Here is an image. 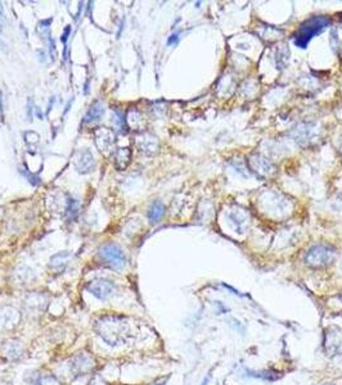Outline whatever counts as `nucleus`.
<instances>
[{"mask_svg":"<svg viewBox=\"0 0 342 385\" xmlns=\"http://www.w3.org/2000/svg\"><path fill=\"white\" fill-rule=\"evenodd\" d=\"M94 330L111 347L124 345L130 338V324L123 315L107 313L94 322Z\"/></svg>","mask_w":342,"mask_h":385,"instance_id":"nucleus-1","label":"nucleus"},{"mask_svg":"<svg viewBox=\"0 0 342 385\" xmlns=\"http://www.w3.org/2000/svg\"><path fill=\"white\" fill-rule=\"evenodd\" d=\"M328 26V20L324 17H314L306 21L305 24L301 25L298 32L295 35V43L297 47L306 48L310 39L320 34L325 27Z\"/></svg>","mask_w":342,"mask_h":385,"instance_id":"nucleus-2","label":"nucleus"},{"mask_svg":"<svg viewBox=\"0 0 342 385\" xmlns=\"http://www.w3.org/2000/svg\"><path fill=\"white\" fill-rule=\"evenodd\" d=\"M99 257L104 264L108 265L111 269L116 270V271H121L126 267L128 260L124 253L123 249L116 244H104L100 246L99 249Z\"/></svg>","mask_w":342,"mask_h":385,"instance_id":"nucleus-3","label":"nucleus"},{"mask_svg":"<svg viewBox=\"0 0 342 385\" xmlns=\"http://www.w3.org/2000/svg\"><path fill=\"white\" fill-rule=\"evenodd\" d=\"M68 367H70V372L72 373L75 377L85 376L90 373L95 367V361H94L93 356L86 352H80L76 353L68 362Z\"/></svg>","mask_w":342,"mask_h":385,"instance_id":"nucleus-4","label":"nucleus"},{"mask_svg":"<svg viewBox=\"0 0 342 385\" xmlns=\"http://www.w3.org/2000/svg\"><path fill=\"white\" fill-rule=\"evenodd\" d=\"M86 289L89 293H91L94 297L99 301H105V299L111 298L116 293L117 288L116 285L109 280L105 279H95V280L90 281L86 285Z\"/></svg>","mask_w":342,"mask_h":385,"instance_id":"nucleus-5","label":"nucleus"},{"mask_svg":"<svg viewBox=\"0 0 342 385\" xmlns=\"http://www.w3.org/2000/svg\"><path fill=\"white\" fill-rule=\"evenodd\" d=\"M332 257H333V250L330 248H327V246H315V248L310 249L309 253L306 254V258H305V261L311 267H320L329 264Z\"/></svg>","mask_w":342,"mask_h":385,"instance_id":"nucleus-6","label":"nucleus"},{"mask_svg":"<svg viewBox=\"0 0 342 385\" xmlns=\"http://www.w3.org/2000/svg\"><path fill=\"white\" fill-rule=\"evenodd\" d=\"M21 322V312L12 306H0V331L12 330Z\"/></svg>","mask_w":342,"mask_h":385,"instance_id":"nucleus-7","label":"nucleus"},{"mask_svg":"<svg viewBox=\"0 0 342 385\" xmlns=\"http://www.w3.org/2000/svg\"><path fill=\"white\" fill-rule=\"evenodd\" d=\"M94 142L100 153L109 154L115 144L113 131L107 127H99L94 131Z\"/></svg>","mask_w":342,"mask_h":385,"instance_id":"nucleus-8","label":"nucleus"},{"mask_svg":"<svg viewBox=\"0 0 342 385\" xmlns=\"http://www.w3.org/2000/svg\"><path fill=\"white\" fill-rule=\"evenodd\" d=\"M48 302L49 298L48 296L43 294V293H33V294H29L25 299V308H26L29 312L33 313H40L43 311H45V308L48 307Z\"/></svg>","mask_w":342,"mask_h":385,"instance_id":"nucleus-9","label":"nucleus"},{"mask_svg":"<svg viewBox=\"0 0 342 385\" xmlns=\"http://www.w3.org/2000/svg\"><path fill=\"white\" fill-rule=\"evenodd\" d=\"M75 167L80 174H88V172L93 171L95 167V160H94L91 152L88 149L80 151L75 158Z\"/></svg>","mask_w":342,"mask_h":385,"instance_id":"nucleus-10","label":"nucleus"},{"mask_svg":"<svg viewBox=\"0 0 342 385\" xmlns=\"http://www.w3.org/2000/svg\"><path fill=\"white\" fill-rule=\"evenodd\" d=\"M71 258H72V253L67 252V250H66V252L58 253V254L53 255V257L50 258L49 267L53 271L59 273V271H62V270L67 266Z\"/></svg>","mask_w":342,"mask_h":385,"instance_id":"nucleus-11","label":"nucleus"},{"mask_svg":"<svg viewBox=\"0 0 342 385\" xmlns=\"http://www.w3.org/2000/svg\"><path fill=\"white\" fill-rule=\"evenodd\" d=\"M132 160V151L129 148H119L115 153V166L119 171H123L128 167Z\"/></svg>","mask_w":342,"mask_h":385,"instance_id":"nucleus-12","label":"nucleus"},{"mask_svg":"<svg viewBox=\"0 0 342 385\" xmlns=\"http://www.w3.org/2000/svg\"><path fill=\"white\" fill-rule=\"evenodd\" d=\"M2 352L7 358L16 359L22 354V347H21V343L17 342V340H8V342L3 343Z\"/></svg>","mask_w":342,"mask_h":385,"instance_id":"nucleus-13","label":"nucleus"},{"mask_svg":"<svg viewBox=\"0 0 342 385\" xmlns=\"http://www.w3.org/2000/svg\"><path fill=\"white\" fill-rule=\"evenodd\" d=\"M103 114H104V105L102 101H95L90 107L89 112L86 113L84 122L85 123H94V122L99 121Z\"/></svg>","mask_w":342,"mask_h":385,"instance_id":"nucleus-14","label":"nucleus"},{"mask_svg":"<svg viewBox=\"0 0 342 385\" xmlns=\"http://www.w3.org/2000/svg\"><path fill=\"white\" fill-rule=\"evenodd\" d=\"M164 214H165V207L162 206L161 203L160 202L153 203L152 207H151V209H149V213H148L149 221H151L152 223L158 222V221L161 220Z\"/></svg>","mask_w":342,"mask_h":385,"instance_id":"nucleus-15","label":"nucleus"},{"mask_svg":"<svg viewBox=\"0 0 342 385\" xmlns=\"http://www.w3.org/2000/svg\"><path fill=\"white\" fill-rule=\"evenodd\" d=\"M31 385H61L59 384L58 379L53 375H38L35 379L31 381Z\"/></svg>","mask_w":342,"mask_h":385,"instance_id":"nucleus-16","label":"nucleus"},{"mask_svg":"<svg viewBox=\"0 0 342 385\" xmlns=\"http://www.w3.org/2000/svg\"><path fill=\"white\" fill-rule=\"evenodd\" d=\"M228 325L232 327V329H234V330H237L240 334H242V335H245L246 331H247V330H246V327L243 326V325L241 324V322L238 321V320H236V319L228 320Z\"/></svg>","mask_w":342,"mask_h":385,"instance_id":"nucleus-17","label":"nucleus"},{"mask_svg":"<svg viewBox=\"0 0 342 385\" xmlns=\"http://www.w3.org/2000/svg\"><path fill=\"white\" fill-rule=\"evenodd\" d=\"M215 304H216V308H217L216 315H222V313L228 312V308H226L221 302H215Z\"/></svg>","mask_w":342,"mask_h":385,"instance_id":"nucleus-18","label":"nucleus"},{"mask_svg":"<svg viewBox=\"0 0 342 385\" xmlns=\"http://www.w3.org/2000/svg\"><path fill=\"white\" fill-rule=\"evenodd\" d=\"M207 382H208V377H206V379L203 380V381H202L201 385H207Z\"/></svg>","mask_w":342,"mask_h":385,"instance_id":"nucleus-19","label":"nucleus"}]
</instances>
